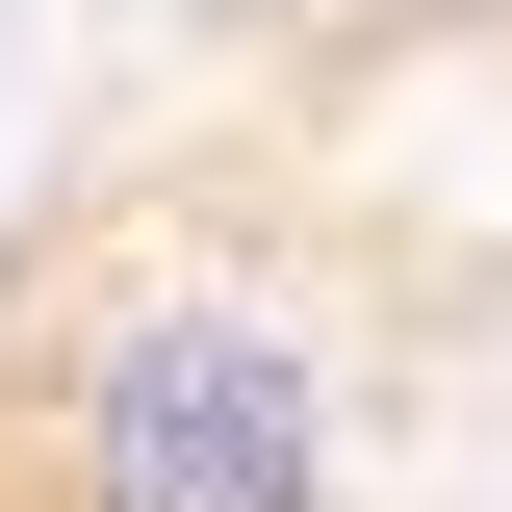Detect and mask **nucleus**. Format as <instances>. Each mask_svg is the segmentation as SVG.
<instances>
[{
    "label": "nucleus",
    "instance_id": "obj_1",
    "mask_svg": "<svg viewBox=\"0 0 512 512\" xmlns=\"http://www.w3.org/2000/svg\"><path fill=\"white\" fill-rule=\"evenodd\" d=\"M26 487L52 512H359V384L282 282L180 256V282H103L26 384Z\"/></svg>",
    "mask_w": 512,
    "mask_h": 512
}]
</instances>
